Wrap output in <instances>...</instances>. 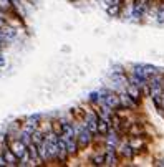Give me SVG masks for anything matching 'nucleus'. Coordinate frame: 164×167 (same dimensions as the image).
Masks as SVG:
<instances>
[{"label": "nucleus", "instance_id": "nucleus-1", "mask_svg": "<svg viewBox=\"0 0 164 167\" xmlns=\"http://www.w3.org/2000/svg\"><path fill=\"white\" fill-rule=\"evenodd\" d=\"M100 101H101V104H106L110 109L121 108L120 96L116 93H111V91H103V93H100Z\"/></svg>", "mask_w": 164, "mask_h": 167}, {"label": "nucleus", "instance_id": "nucleus-2", "mask_svg": "<svg viewBox=\"0 0 164 167\" xmlns=\"http://www.w3.org/2000/svg\"><path fill=\"white\" fill-rule=\"evenodd\" d=\"M91 131L86 126H81L78 131H76V141H78L80 147H88L90 142H91Z\"/></svg>", "mask_w": 164, "mask_h": 167}, {"label": "nucleus", "instance_id": "nucleus-3", "mask_svg": "<svg viewBox=\"0 0 164 167\" xmlns=\"http://www.w3.org/2000/svg\"><path fill=\"white\" fill-rule=\"evenodd\" d=\"M149 7V0H134V7H133V15L134 18H141L143 15L146 13Z\"/></svg>", "mask_w": 164, "mask_h": 167}, {"label": "nucleus", "instance_id": "nucleus-4", "mask_svg": "<svg viewBox=\"0 0 164 167\" xmlns=\"http://www.w3.org/2000/svg\"><path fill=\"white\" fill-rule=\"evenodd\" d=\"M85 126L91 131V134L98 133V116L95 113H88L85 118Z\"/></svg>", "mask_w": 164, "mask_h": 167}, {"label": "nucleus", "instance_id": "nucleus-5", "mask_svg": "<svg viewBox=\"0 0 164 167\" xmlns=\"http://www.w3.org/2000/svg\"><path fill=\"white\" fill-rule=\"evenodd\" d=\"M104 164H106V165H116V164H118L116 152H114V147H113V146H108L106 156H104Z\"/></svg>", "mask_w": 164, "mask_h": 167}, {"label": "nucleus", "instance_id": "nucleus-6", "mask_svg": "<svg viewBox=\"0 0 164 167\" xmlns=\"http://www.w3.org/2000/svg\"><path fill=\"white\" fill-rule=\"evenodd\" d=\"M98 133L103 134V136H108L110 133V123L104 118H98Z\"/></svg>", "mask_w": 164, "mask_h": 167}, {"label": "nucleus", "instance_id": "nucleus-7", "mask_svg": "<svg viewBox=\"0 0 164 167\" xmlns=\"http://www.w3.org/2000/svg\"><path fill=\"white\" fill-rule=\"evenodd\" d=\"M12 149H13V154H15L18 159L25 156V144H23L22 141H17V142L12 146Z\"/></svg>", "mask_w": 164, "mask_h": 167}, {"label": "nucleus", "instance_id": "nucleus-8", "mask_svg": "<svg viewBox=\"0 0 164 167\" xmlns=\"http://www.w3.org/2000/svg\"><path fill=\"white\" fill-rule=\"evenodd\" d=\"M3 159H5V162L8 165H15L17 164V156L13 154V151H10V149H5V151H3Z\"/></svg>", "mask_w": 164, "mask_h": 167}, {"label": "nucleus", "instance_id": "nucleus-9", "mask_svg": "<svg viewBox=\"0 0 164 167\" xmlns=\"http://www.w3.org/2000/svg\"><path fill=\"white\" fill-rule=\"evenodd\" d=\"M158 22L164 23V2H161L158 7Z\"/></svg>", "mask_w": 164, "mask_h": 167}, {"label": "nucleus", "instance_id": "nucleus-10", "mask_svg": "<svg viewBox=\"0 0 164 167\" xmlns=\"http://www.w3.org/2000/svg\"><path fill=\"white\" fill-rule=\"evenodd\" d=\"M121 154H123L124 157L131 159V157H133V149H131V146H123V147H121Z\"/></svg>", "mask_w": 164, "mask_h": 167}, {"label": "nucleus", "instance_id": "nucleus-11", "mask_svg": "<svg viewBox=\"0 0 164 167\" xmlns=\"http://www.w3.org/2000/svg\"><path fill=\"white\" fill-rule=\"evenodd\" d=\"M33 142L37 144V146H40L41 142H45V137H43V134H41V133H38V131H37V133L33 134Z\"/></svg>", "mask_w": 164, "mask_h": 167}, {"label": "nucleus", "instance_id": "nucleus-12", "mask_svg": "<svg viewBox=\"0 0 164 167\" xmlns=\"http://www.w3.org/2000/svg\"><path fill=\"white\" fill-rule=\"evenodd\" d=\"M8 8H10V0H0V10L7 12Z\"/></svg>", "mask_w": 164, "mask_h": 167}, {"label": "nucleus", "instance_id": "nucleus-13", "mask_svg": "<svg viewBox=\"0 0 164 167\" xmlns=\"http://www.w3.org/2000/svg\"><path fill=\"white\" fill-rule=\"evenodd\" d=\"M93 162H95L96 165H101V164H104V156H96V157L93 159Z\"/></svg>", "mask_w": 164, "mask_h": 167}, {"label": "nucleus", "instance_id": "nucleus-14", "mask_svg": "<svg viewBox=\"0 0 164 167\" xmlns=\"http://www.w3.org/2000/svg\"><path fill=\"white\" fill-rule=\"evenodd\" d=\"M3 65H5V60H3L2 56H0V66H3Z\"/></svg>", "mask_w": 164, "mask_h": 167}, {"label": "nucleus", "instance_id": "nucleus-15", "mask_svg": "<svg viewBox=\"0 0 164 167\" xmlns=\"http://www.w3.org/2000/svg\"><path fill=\"white\" fill-rule=\"evenodd\" d=\"M0 27H3V20L2 18H0Z\"/></svg>", "mask_w": 164, "mask_h": 167}, {"label": "nucleus", "instance_id": "nucleus-16", "mask_svg": "<svg viewBox=\"0 0 164 167\" xmlns=\"http://www.w3.org/2000/svg\"><path fill=\"white\" fill-rule=\"evenodd\" d=\"M0 47H2V43H0Z\"/></svg>", "mask_w": 164, "mask_h": 167}]
</instances>
